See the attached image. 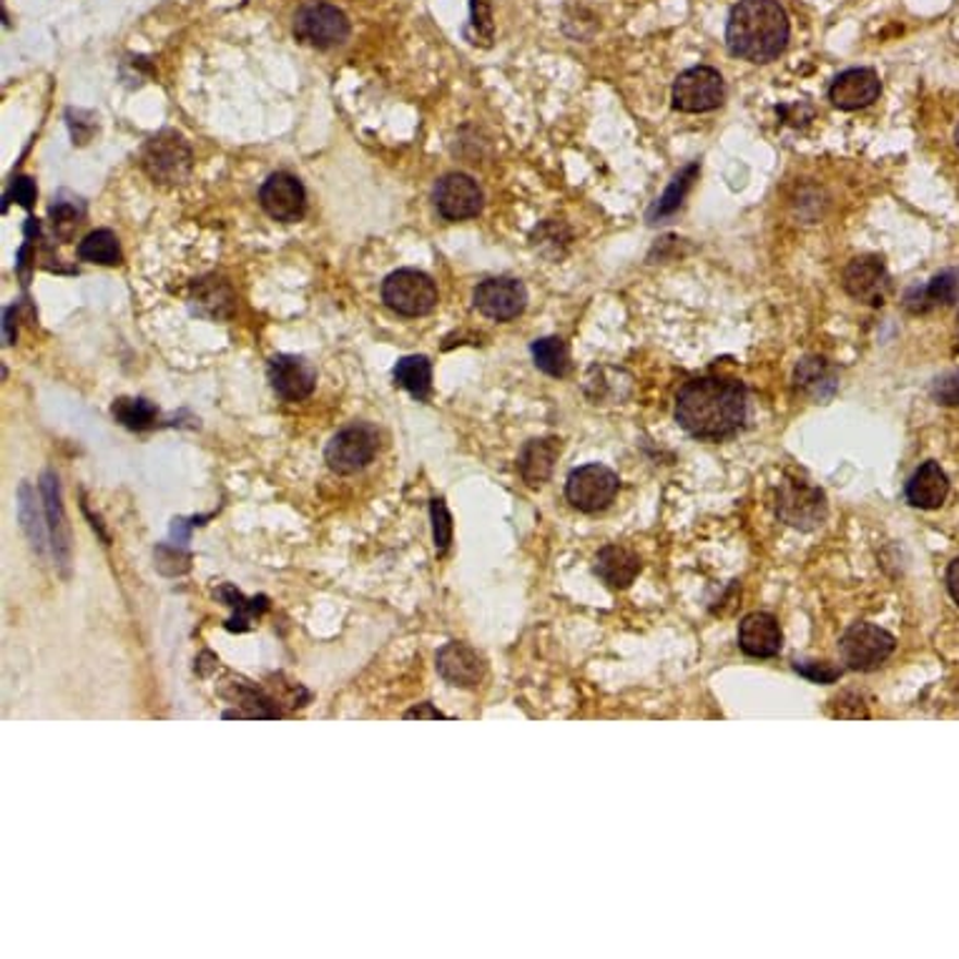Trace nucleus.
<instances>
[{"mask_svg": "<svg viewBox=\"0 0 959 959\" xmlns=\"http://www.w3.org/2000/svg\"><path fill=\"white\" fill-rule=\"evenodd\" d=\"M746 420V387L729 377H699L676 397V423L699 440L731 437Z\"/></svg>", "mask_w": 959, "mask_h": 959, "instance_id": "nucleus-1", "label": "nucleus"}, {"mask_svg": "<svg viewBox=\"0 0 959 959\" xmlns=\"http://www.w3.org/2000/svg\"><path fill=\"white\" fill-rule=\"evenodd\" d=\"M729 53L749 63H772L789 46V15L776 0H741L726 26Z\"/></svg>", "mask_w": 959, "mask_h": 959, "instance_id": "nucleus-2", "label": "nucleus"}, {"mask_svg": "<svg viewBox=\"0 0 959 959\" xmlns=\"http://www.w3.org/2000/svg\"><path fill=\"white\" fill-rule=\"evenodd\" d=\"M142 167L148 173V179L159 181V184H184L194 167L192 148L177 131H161L159 136H154L144 146Z\"/></svg>", "mask_w": 959, "mask_h": 959, "instance_id": "nucleus-3", "label": "nucleus"}, {"mask_svg": "<svg viewBox=\"0 0 959 959\" xmlns=\"http://www.w3.org/2000/svg\"><path fill=\"white\" fill-rule=\"evenodd\" d=\"M776 515L789 527L809 533L824 525L829 506H826V495L818 487L801 483V480H784L779 493H776Z\"/></svg>", "mask_w": 959, "mask_h": 959, "instance_id": "nucleus-4", "label": "nucleus"}, {"mask_svg": "<svg viewBox=\"0 0 959 959\" xmlns=\"http://www.w3.org/2000/svg\"><path fill=\"white\" fill-rule=\"evenodd\" d=\"M383 302L402 317H425L437 307V287L425 271L397 269L385 279Z\"/></svg>", "mask_w": 959, "mask_h": 959, "instance_id": "nucleus-5", "label": "nucleus"}, {"mask_svg": "<svg viewBox=\"0 0 959 959\" xmlns=\"http://www.w3.org/2000/svg\"><path fill=\"white\" fill-rule=\"evenodd\" d=\"M897 648L895 635L874 623L849 626L839 639V656L851 671H874Z\"/></svg>", "mask_w": 959, "mask_h": 959, "instance_id": "nucleus-6", "label": "nucleus"}, {"mask_svg": "<svg viewBox=\"0 0 959 959\" xmlns=\"http://www.w3.org/2000/svg\"><path fill=\"white\" fill-rule=\"evenodd\" d=\"M350 19L332 3L312 0L294 15V36L314 48H335L350 38Z\"/></svg>", "mask_w": 959, "mask_h": 959, "instance_id": "nucleus-7", "label": "nucleus"}, {"mask_svg": "<svg viewBox=\"0 0 959 959\" xmlns=\"http://www.w3.org/2000/svg\"><path fill=\"white\" fill-rule=\"evenodd\" d=\"M379 448L377 429L365 423L347 425L344 429L329 440L325 450V460L332 473L337 475H354L365 470L375 460Z\"/></svg>", "mask_w": 959, "mask_h": 959, "instance_id": "nucleus-8", "label": "nucleus"}, {"mask_svg": "<svg viewBox=\"0 0 959 959\" xmlns=\"http://www.w3.org/2000/svg\"><path fill=\"white\" fill-rule=\"evenodd\" d=\"M618 487H621V480H618L614 470L591 462V465L578 468L568 475L566 498L575 510L598 512L616 500Z\"/></svg>", "mask_w": 959, "mask_h": 959, "instance_id": "nucleus-9", "label": "nucleus"}, {"mask_svg": "<svg viewBox=\"0 0 959 959\" xmlns=\"http://www.w3.org/2000/svg\"><path fill=\"white\" fill-rule=\"evenodd\" d=\"M724 78L711 65L683 71L673 84V109L681 113H706L724 101Z\"/></svg>", "mask_w": 959, "mask_h": 959, "instance_id": "nucleus-10", "label": "nucleus"}, {"mask_svg": "<svg viewBox=\"0 0 959 959\" xmlns=\"http://www.w3.org/2000/svg\"><path fill=\"white\" fill-rule=\"evenodd\" d=\"M483 189L468 173H448L435 186V206L442 219L465 221L483 211Z\"/></svg>", "mask_w": 959, "mask_h": 959, "instance_id": "nucleus-11", "label": "nucleus"}, {"mask_svg": "<svg viewBox=\"0 0 959 959\" xmlns=\"http://www.w3.org/2000/svg\"><path fill=\"white\" fill-rule=\"evenodd\" d=\"M259 202L262 209L269 214L271 219L284 221V224H292V221H300L307 211V192H304V184L292 173L287 171H277L264 181L259 189Z\"/></svg>", "mask_w": 959, "mask_h": 959, "instance_id": "nucleus-12", "label": "nucleus"}, {"mask_svg": "<svg viewBox=\"0 0 959 959\" xmlns=\"http://www.w3.org/2000/svg\"><path fill=\"white\" fill-rule=\"evenodd\" d=\"M475 307L495 321H510L523 314L527 304V292L523 282L510 277L485 279L475 287Z\"/></svg>", "mask_w": 959, "mask_h": 959, "instance_id": "nucleus-13", "label": "nucleus"}, {"mask_svg": "<svg viewBox=\"0 0 959 959\" xmlns=\"http://www.w3.org/2000/svg\"><path fill=\"white\" fill-rule=\"evenodd\" d=\"M267 377L271 390L284 402H302L317 387V372L307 360L294 357V354H277L269 360Z\"/></svg>", "mask_w": 959, "mask_h": 959, "instance_id": "nucleus-14", "label": "nucleus"}, {"mask_svg": "<svg viewBox=\"0 0 959 959\" xmlns=\"http://www.w3.org/2000/svg\"><path fill=\"white\" fill-rule=\"evenodd\" d=\"M845 289L851 300L882 307L889 294V275L879 256H857L845 269Z\"/></svg>", "mask_w": 959, "mask_h": 959, "instance_id": "nucleus-15", "label": "nucleus"}, {"mask_svg": "<svg viewBox=\"0 0 959 959\" xmlns=\"http://www.w3.org/2000/svg\"><path fill=\"white\" fill-rule=\"evenodd\" d=\"M437 673L458 689H475L485 678V658L468 643L450 641L437 651Z\"/></svg>", "mask_w": 959, "mask_h": 959, "instance_id": "nucleus-16", "label": "nucleus"}, {"mask_svg": "<svg viewBox=\"0 0 959 959\" xmlns=\"http://www.w3.org/2000/svg\"><path fill=\"white\" fill-rule=\"evenodd\" d=\"M40 493H44V506H46V520H48V533H51V550L56 558V566L63 570V575H69L71 566V527L63 512V498H61V485L53 473L44 475L40 483Z\"/></svg>", "mask_w": 959, "mask_h": 959, "instance_id": "nucleus-17", "label": "nucleus"}, {"mask_svg": "<svg viewBox=\"0 0 959 959\" xmlns=\"http://www.w3.org/2000/svg\"><path fill=\"white\" fill-rule=\"evenodd\" d=\"M882 94V81L872 69H849L834 78L829 88L831 104L841 111H857L874 104Z\"/></svg>", "mask_w": 959, "mask_h": 959, "instance_id": "nucleus-18", "label": "nucleus"}, {"mask_svg": "<svg viewBox=\"0 0 959 959\" xmlns=\"http://www.w3.org/2000/svg\"><path fill=\"white\" fill-rule=\"evenodd\" d=\"M781 641V626L772 614H749L739 626V648L751 658L779 656Z\"/></svg>", "mask_w": 959, "mask_h": 959, "instance_id": "nucleus-19", "label": "nucleus"}, {"mask_svg": "<svg viewBox=\"0 0 959 959\" xmlns=\"http://www.w3.org/2000/svg\"><path fill=\"white\" fill-rule=\"evenodd\" d=\"M793 387L812 402H829L839 390V372L824 357H804L793 369Z\"/></svg>", "mask_w": 959, "mask_h": 959, "instance_id": "nucleus-20", "label": "nucleus"}, {"mask_svg": "<svg viewBox=\"0 0 959 959\" xmlns=\"http://www.w3.org/2000/svg\"><path fill=\"white\" fill-rule=\"evenodd\" d=\"M593 570L608 588L623 591L641 573V558L631 548H623V545H606L595 556Z\"/></svg>", "mask_w": 959, "mask_h": 959, "instance_id": "nucleus-21", "label": "nucleus"}, {"mask_svg": "<svg viewBox=\"0 0 959 959\" xmlns=\"http://www.w3.org/2000/svg\"><path fill=\"white\" fill-rule=\"evenodd\" d=\"M949 493V480L945 470L939 468V462L927 460L922 468L914 470V475L907 483V502L920 510H934L947 500Z\"/></svg>", "mask_w": 959, "mask_h": 959, "instance_id": "nucleus-22", "label": "nucleus"}, {"mask_svg": "<svg viewBox=\"0 0 959 959\" xmlns=\"http://www.w3.org/2000/svg\"><path fill=\"white\" fill-rule=\"evenodd\" d=\"M959 296V275L957 271H942L927 287H912L905 294V307L912 314L932 312L934 307H949Z\"/></svg>", "mask_w": 959, "mask_h": 959, "instance_id": "nucleus-23", "label": "nucleus"}, {"mask_svg": "<svg viewBox=\"0 0 959 959\" xmlns=\"http://www.w3.org/2000/svg\"><path fill=\"white\" fill-rule=\"evenodd\" d=\"M558 454H560V440H556V437H541V440L525 442L518 458L520 477H523L531 487L543 485L545 480L550 477Z\"/></svg>", "mask_w": 959, "mask_h": 959, "instance_id": "nucleus-24", "label": "nucleus"}, {"mask_svg": "<svg viewBox=\"0 0 959 959\" xmlns=\"http://www.w3.org/2000/svg\"><path fill=\"white\" fill-rule=\"evenodd\" d=\"M214 598H219L227 608H231V618H227L224 623V628L231 633H246L252 628V618L267 614L269 610L267 595H252V598H246V595L234 588L231 583L219 585V588L214 591Z\"/></svg>", "mask_w": 959, "mask_h": 959, "instance_id": "nucleus-25", "label": "nucleus"}, {"mask_svg": "<svg viewBox=\"0 0 959 959\" xmlns=\"http://www.w3.org/2000/svg\"><path fill=\"white\" fill-rule=\"evenodd\" d=\"M221 696L244 706L246 718H282V711L275 704V699H269L259 685L244 681V678L229 681V689H221Z\"/></svg>", "mask_w": 959, "mask_h": 959, "instance_id": "nucleus-26", "label": "nucleus"}, {"mask_svg": "<svg viewBox=\"0 0 959 959\" xmlns=\"http://www.w3.org/2000/svg\"><path fill=\"white\" fill-rule=\"evenodd\" d=\"M394 383L417 400H427L433 392V365L423 354H410L394 365Z\"/></svg>", "mask_w": 959, "mask_h": 959, "instance_id": "nucleus-27", "label": "nucleus"}, {"mask_svg": "<svg viewBox=\"0 0 959 959\" xmlns=\"http://www.w3.org/2000/svg\"><path fill=\"white\" fill-rule=\"evenodd\" d=\"M111 415L116 417V423L134 429V433H144V429H151L159 423V410L144 397H119L111 404Z\"/></svg>", "mask_w": 959, "mask_h": 959, "instance_id": "nucleus-28", "label": "nucleus"}, {"mask_svg": "<svg viewBox=\"0 0 959 959\" xmlns=\"http://www.w3.org/2000/svg\"><path fill=\"white\" fill-rule=\"evenodd\" d=\"M78 256L81 262L88 264H101V267H116L121 264L123 254L119 246V239L111 229H96L78 244Z\"/></svg>", "mask_w": 959, "mask_h": 959, "instance_id": "nucleus-29", "label": "nucleus"}, {"mask_svg": "<svg viewBox=\"0 0 959 959\" xmlns=\"http://www.w3.org/2000/svg\"><path fill=\"white\" fill-rule=\"evenodd\" d=\"M535 367L550 377H566L570 372V350L560 337H543L531 347Z\"/></svg>", "mask_w": 959, "mask_h": 959, "instance_id": "nucleus-30", "label": "nucleus"}, {"mask_svg": "<svg viewBox=\"0 0 959 959\" xmlns=\"http://www.w3.org/2000/svg\"><path fill=\"white\" fill-rule=\"evenodd\" d=\"M699 171H701L699 161H693V163H689V167H685L681 173H678V177L671 181V186H668L666 192H664V196H660L658 202L653 204V209L648 211V219H651V221H656V219L671 217L673 211H678V206L683 204L685 194L691 192V186H693V181H696Z\"/></svg>", "mask_w": 959, "mask_h": 959, "instance_id": "nucleus-31", "label": "nucleus"}, {"mask_svg": "<svg viewBox=\"0 0 959 959\" xmlns=\"http://www.w3.org/2000/svg\"><path fill=\"white\" fill-rule=\"evenodd\" d=\"M19 518L23 531H26L31 548L36 550V556H44L46 550V533H44V523H40V512L36 508V495H33L31 485H21L19 490Z\"/></svg>", "mask_w": 959, "mask_h": 959, "instance_id": "nucleus-32", "label": "nucleus"}, {"mask_svg": "<svg viewBox=\"0 0 959 959\" xmlns=\"http://www.w3.org/2000/svg\"><path fill=\"white\" fill-rule=\"evenodd\" d=\"M154 560H156V570L161 575H184L192 570V553H189L184 545L177 543H159L154 548Z\"/></svg>", "mask_w": 959, "mask_h": 959, "instance_id": "nucleus-33", "label": "nucleus"}, {"mask_svg": "<svg viewBox=\"0 0 959 959\" xmlns=\"http://www.w3.org/2000/svg\"><path fill=\"white\" fill-rule=\"evenodd\" d=\"M429 518H433V541H435V550L448 553L450 543H452V515L448 506H445L442 498H435L429 502Z\"/></svg>", "mask_w": 959, "mask_h": 959, "instance_id": "nucleus-34", "label": "nucleus"}, {"mask_svg": "<svg viewBox=\"0 0 959 959\" xmlns=\"http://www.w3.org/2000/svg\"><path fill=\"white\" fill-rule=\"evenodd\" d=\"M793 671L809 678L812 683H834L841 678V668L826 664V660H793Z\"/></svg>", "mask_w": 959, "mask_h": 959, "instance_id": "nucleus-35", "label": "nucleus"}, {"mask_svg": "<svg viewBox=\"0 0 959 959\" xmlns=\"http://www.w3.org/2000/svg\"><path fill=\"white\" fill-rule=\"evenodd\" d=\"M470 19H473V28H475V33H477V40H483V44H490L493 40V11H490V3H487V0H473V5H470ZM475 40V44H477Z\"/></svg>", "mask_w": 959, "mask_h": 959, "instance_id": "nucleus-36", "label": "nucleus"}, {"mask_svg": "<svg viewBox=\"0 0 959 959\" xmlns=\"http://www.w3.org/2000/svg\"><path fill=\"white\" fill-rule=\"evenodd\" d=\"M932 394H934V400H937L939 404H945V408H957L959 404V372H949V375L939 377L937 383H934Z\"/></svg>", "mask_w": 959, "mask_h": 959, "instance_id": "nucleus-37", "label": "nucleus"}, {"mask_svg": "<svg viewBox=\"0 0 959 959\" xmlns=\"http://www.w3.org/2000/svg\"><path fill=\"white\" fill-rule=\"evenodd\" d=\"M209 518H211V515L173 518V520H171V541L177 543V545H184V548H186V543H189V537H192V531H194V527L204 525Z\"/></svg>", "mask_w": 959, "mask_h": 959, "instance_id": "nucleus-38", "label": "nucleus"}, {"mask_svg": "<svg viewBox=\"0 0 959 959\" xmlns=\"http://www.w3.org/2000/svg\"><path fill=\"white\" fill-rule=\"evenodd\" d=\"M8 198L19 202L23 209H31L33 202H36V184H33V179H28V177L13 179L11 192H8Z\"/></svg>", "mask_w": 959, "mask_h": 959, "instance_id": "nucleus-39", "label": "nucleus"}, {"mask_svg": "<svg viewBox=\"0 0 959 959\" xmlns=\"http://www.w3.org/2000/svg\"><path fill=\"white\" fill-rule=\"evenodd\" d=\"M404 718H417V721H423V718H429V721H437V718H448V716H445L442 711H437L433 704H429V701H425V704L410 708L408 714H404Z\"/></svg>", "mask_w": 959, "mask_h": 959, "instance_id": "nucleus-40", "label": "nucleus"}, {"mask_svg": "<svg viewBox=\"0 0 959 959\" xmlns=\"http://www.w3.org/2000/svg\"><path fill=\"white\" fill-rule=\"evenodd\" d=\"M947 591L952 595V600L959 606V558H955L947 568Z\"/></svg>", "mask_w": 959, "mask_h": 959, "instance_id": "nucleus-41", "label": "nucleus"}, {"mask_svg": "<svg viewBox=\"0 0 959 959\" xmlns=\"http://www.w3.org/2000/svg\"><path fill=\"white\" fill-rule=\"evenodd\" d=\"M955 138H957V146H959V126H957V134H955Z\"/></svg>", "mask_w": 959, "mask_h": 959, "instance_id": "nucleus-42", "label": "nucleus"}]
</instances>
